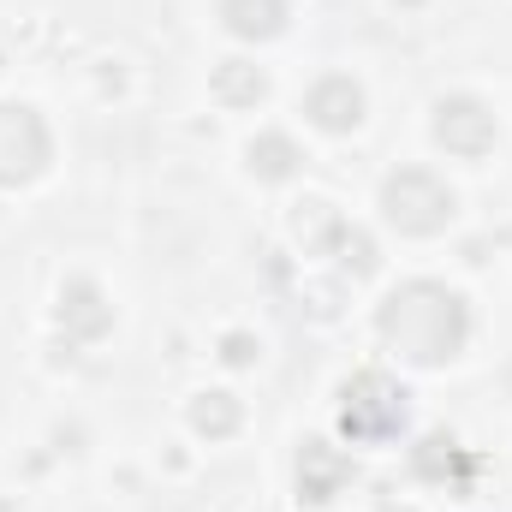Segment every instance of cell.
<instances>
[{
    "label": "cell",
    "mask_w": 512,
    "mask_h": 512,
    "mask_svg": "<svg viewBox=\"0 0 512 512\" xmlns=\"http://www.w3.org/2000/svg\"><path fill=\"white\" fill-rule=\"evenodd\" d=\"M376 328H382L387 352H399L405 364L435 370V364H453V358L465 352V340H471V310H465V298H459L453 286H441V280H405V286H393L382 298Z\"/></svg>",
    "instance_id": "1"
},
{
    "label": "cell",
    "mask_w": 512,
    "mask_h": 512,
    "mask_svg": "<svg viewBox=\"0 0 512 512\" xmlns=\"http://www.w3.org/2000/svg\"><path fill=\"white\" fill-rule=\"evenodd\" d=\"M411 393L393 382L387 370H358L352 382L340 387V429H346V441H358V447H376V441H393L399 429H405V405Z\"/></svg>",
    "instance_id": "2"
},
{
    "label": "cell",
    "mask_w": 512,
    "mask_h": 512,
    "mask_svg": "<svg viewBox=\"0 0 512 512\" xmlns=\"http://www.w3.org/2000/svg\"><path fill=\"white\" fill-rule=\"evenodd\" d=\"M453 191L429 173V167H399V173H387L382 185V215L393 233H405V239H435V233H447V221H453Z\"/></svg>",
    "instance_id": "3"
},
{
    "label": "cell",
    "mask_w": 512,
    "mask_h": 512,
    "mask_svg": "<svg viewBox=\"0 0 512 512\" xmlns=\"http://www.w3.org/2000/svg\"><path fill=\"white\" fill-rule=\"evenodd\" d=\"M54 155V137L30 102H0V185H30Z\"/></svg>",
    "instance_id": "4"
},
{
    "label": "cell",
    "mask_w": 512,
    "mask_h": 512,
    "mask_svg": "<svg viewBox=\"0 0 512 512\" xmlns=\"http://www.w3.org/2000/svg\"><path fill=\"white\" fill-rule=\"evenodd\" d=\"M435 143L459 161H477L495 149V114L477 96H441L435 102Z\"/></svg>",
    "instance_id": "5"
},
{
    "label": "cell",
    "mask_w": 512,
    "mask_h": 512,
    "mask_svg": "<svg viewBox=\"0 0 512 512\" xmlns=\"http://www.w3.org/2000/svg\"><path fill=\"white\" fill-rule=\"evenodd\" d=\"M304 114H310V126H316V131L346 137V131H358V120H364V90H358L346 72H328V78H316V84H310Z\"/></svg>",
    "instance_id": "6"
},
{
    "label": "cell",
    "mask_w": 512,
    "mask_h": 512,
    "mask_svg": "<svg viewBox=\"0 0 512 512\" xmlns=\"http://www.w3.org/2000/svg\"><path fill=\"white\" fill-rule=\"evenodd\" d=\"M60 328L72 340H102L114 328V304L96 280H66L60 286Z\"/></svg>",
    "instance_id": "7"
},
{
    "label": "cell",
    "mask_w": 512,
    "mask_h": 512,
    "mask_svg": "<svg viewBox=\"0 0 512 512\" xmlns=\"http://www.w3.org/2000/svg\"><path fill=\"white\" fill-rule=\"evenodd\" d=\"M346 483H352V459L334 453L328 441H304V453H298V495L304 501H334Z\"/></svg>",
    "instance_id": "8"
},
{
    "label": "cell",
    "mask_w": 512,
    "mask_h": 512,
    "mask_svg": "<svg viewBox=\"0 0 512 512\" xmlns=\"http://www.w3.org/2000/svg\"><path fill=\"white\" fill-rule=\"evenodd\" d=\"M221 24L239 42H268L286 30V0H221Z\"/></svg>",
    "instance_id": "9"
},
{
    "label": "cell",
    "mask_w": 512,
    "mask_h": 512,
    "mask_svg": "<svg viewBox=\"0 0 512 512\" xmlns=\"http://www.w3.org/2000/svg\"><path fill=\"white\" fill-rule=\"evenodd\" d=\"M245 161H251L256 179H268V185H280V179H292L298 173V143L286 137V131H262V137H251V149H245Z\"/></svg>",
    "instance_id": "10"
},
{
    "label": "cell",
    "mask_w": 512,
    "mask_h": 512,
    "mask_svg": "<svg viewBox=\"0 0 512 512\" xmlns=\"http://www.w3.org/2000/svg\"><path fill=\"white\" fill-rule=\"evenodd\" d=\"M268 96V72L251 66V60H221L215 66V102H227V108H256Z\"/></svg>",
    "instance_id": "11"
},
{
    "label": "cell",
    "mask_w": 512,
    "mask_h": 512,
    "mask_svg": "<svg viewBox=\"0 0 512 512\" xmlns=\"http://www.w3.org/2000/svg\"><path fill=\"white\" fill-rule=\"evenodd\" d=\"M239 417H245V411H239V399H233V393H197V399H191V429H197V435H209V441L233 435V429H239Z\"/></svg>",
    "instance_id": "12"
},
{
    "label": "cell",
    "mask_w": 512,
    "mask_h": 512,
    "mask_svg": "<svg viewBox=\"0 0 512 512\" xmlns=\"http://www.w3.org/2000/svg\"><path fill=\"white\" fill-rule=\"evenodd\" d=\"M292 227H298V239H304V245H310V251H322V245H328V251H334V239H340V233H346V221H340V215H334V203H304V209H298V221H292Z\"/></svg>",
    "instance_id": "13"
},
{
    "label": "cell",
    "mask_w": 512,
    "mask_h": 512,
    "mask_svg": "<svg viewBox=\"0 0 512 512\" xmlns=\"http://www.w3.org/2000/svg\"><path fill=\"white\" fill-rule=\"evenodd\" d=\"M334 256H340V268L352 274V280H364V274H376V245H370V233H358V227H346L340 239H334Z\"/></svg>",
    "instance_id": "14"
},
{
    "label": "cell",
    "mask_w": 512,
    "mask_h": 512,
    "mask_svg": "<svg viewBox=\"0 0 512 512\" xmlns=\"http://www.w3.org/2000/svg\"><path fill=\"white\" fill-rule=\"evenodd\" d=\"M417 471H423V477H453V471H459V447H453L447 435H429V441L417 447Z\"/></svg>",
    "instance_id": "15"
},
{
    "label": "cell",
    "mask_w": 512,
    "mask_h": 512,
    "mask_svg": "<svg viewBox=\"0 0 512 512\" xmlns=\"http://www.w3.org/2000/svg\"><path fill=\"white\" fill-rule=\"evenodd\" d=\"M221 358L245 370V364H256V340H251V334H227V340H221Z\"/></svg>",
    "instance_id": "16"
}]
</instances>
